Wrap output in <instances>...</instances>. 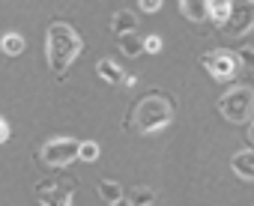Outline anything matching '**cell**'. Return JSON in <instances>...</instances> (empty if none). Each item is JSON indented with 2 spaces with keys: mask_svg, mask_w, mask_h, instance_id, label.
<instances>
[{
  "mask_svg": "<svg viewBox=\"0 0 254 206\" xmlns=\"http://www.w3.org/2000/svg\"><path fill=\"white\" fill-rule=\"evenodd\" d=\"M45 39H48V42H45V48H48V66H51V72H54L57 78H63V75L69 72V66L75 63V57L81 54L84 42H81V36L75 33V27L66 24V21H54V24L48 27V36H45Z\"/></svg>",
  "mask_w": 254,
  "mask_h": 206,
  "instance_id": "6da1fadb",
  "label": "cell"
},
{
  "mask_svg": "<svg viewBox=\"0 0 254 206\" xmlns=\"http://www.w3.org/2000/svg\"><path fill=\"white\" fill-rule=\"evenodd\" d=\"M171 120H174V102L165 93L144 96L138 105H135V111H132V126L141 135H156L165 126H171Z\"/></svg>",
  "mask_w": 254,
  "mask_h": 206,
  "instance_id": "7a4b0ae2",
  "label": "cell"
},
{
  "mask_svg": "<svg viewBox=\"0 0 254 206\" xmlns=\"http://www.w3.org/2000/svg\"><path fill=\"white\" fill-rule=\"evenodd\" d=\"M218 114L227 120V123H248L254 117V87L248 84H236L230 87L221 99H218Z\"/></svg>",
  "mask_w": 254,
  "mask_h": 206,
  "instance_id": "3957f363",
  "label": "cell"
},
{
  "mask_svg": "<svg viewBox=\"0 0 254 206\" xmlns=\"http://www.w3.org/2000/svg\"><path fill=\"white\" fill-rule=\"evenodd\" d=\"M78 150H81V141L75 138H51L39 147V161L51 167H66L69 161L78 158Z\"/></svg>",
  "mask_w": 254,
  "mask_h": 206,
  "instance_id": "277c9868",
  "label": "cell"
},
{
  "mask_svg": "<svg viewBox=\"0 0 254 206\" xmlns=\"http://www.w3.org/2000/svg\"><path fill=\"white\" fill-rule=\"evenodd\" d=\"M36 197L42 206H72L75 200V182H63V179H39L36 185Z\"/></svg>",
  "mask_w": 254,
  "mask_h": 206,
  "instance_id": "5b68a950",
  "label": "cell"
},
{
  "mask_svg": "<svg viewBox=\"0 0 254 206\" xmlns=\"http://www.w3.org/2000/svg\"><path fill=\"white\" fill-rule=\"evenodd\" d=\"M251 27H254V0H230V12H227V21L221 30L239 39Z\"/></svg>",
  "mask_w": 254,
  "mask_h": 206,
  "instance_id": "8992f818",
  "label": "cell"
},
{
  "mask_svg": "<svg viewBox=\"0 0 254 206\" xmlns=\"http://www.w3.org/2000/svg\"><path fill=\"white\" fill-rule=\"evenodd\" d=\"M200 66L215 81H230L236 75V69H239V60L230 51H206V54H200Z\"/></svg>",
  "mask_w": 254,
  "mask_h": 206,
  "instance_id": "52a82bcc",
  "label": "cell"
},
{
  "mask_svg": "<svg viewBox=\"0 0 254 206\" xmlns=\"http://www.w3.org/2000/svg\"><path fill=\"white\" fill-rule=\"evenodd\" d=\"M230 170L242 179V182H254V150H239L230 158Z\"/></svg>",
  "mask_w": 254,
  "mask_h": 206,
  "instance_id": "ba28073f",
  "label": "cell"
},
{
  "mask_svg": "<svg viewBox=\"0 0 254 206\" xmlns=\"http://www.w3.org/2000/svg\"><path fill=\"white\" fill-rule=\"evenodd\" d=\"M180 9L189 21H206L209 9H212V0H180Z\"/></svg>",
  "mask_w": 254,
  "mask_h": 206,
  "instance_id": "9c48e42d",
  "label": "cell"
},
{
  "mask_svg": "<svg viewBox=\"0 0 254 206\" xmlns=\"http://www.w3.org/2000/svg\"><path fill=\"white\" fill-rule=\"evenodd\" d=\"M111 30H114V36L135 33V30H138V18H135V12H129V9H120V12L111 18Z\"/></svg>",
  "mask_w": 254,
  "mask_h": 206,
  "instance_id": "30bf717a",
  "label": "cell"
},
{
  "mask_svg": "<svg viewBox=\"0 0 254 206\" xmlns=\"http://www.w3.org/2000/svg\"><path fill=\"white\" fill-rule=\"evenodd\" d=\"M117 45H120V51H123L126 57H138V54L144 51V39L138 36V30H135V33H123V36H117Z\"/></svg>",
  "mask_w": 254,
  "mask_h": 206,
  "instance_id": "8fae6325",
  "label": "cell"
},
{
  "mask_svg": "<svg viewBox=\"0 0 254 206\" xmlns=\"http://www.w3.org/2000/svg\"><path fill=\"white\" fill-rule=\"evenodd\" d=\"M96 72H99V78H102V81H108V84H123V78H126V75H123V69H120L114 60H108V57L96 63Z\"/></svg>",
  "mask_w": 254,
  "mask_h": 206,
  "instance_id": "7c38bea8",
  "label": "cell"
},
{
  "mask_svg": "<svg viewBox=\"0 0 254 206\" xmlns=\"http://www.w3.org/2000/svg\"><path fill=\"white\" fill-rule=\"evenodd\" d=\"M99 194H102L105 203H117V200H123V185L114 182V179H108V176H102L99 179Z\"/></svg>",
  "mask_w": 254,
  "mask_h": 206,
  "instance_id": "4fadbf2b",
  "label": "cell"
},
{
  "mask_svg": "<svg viewBox=\"0 0 254 206\" xmlns=\"http://www.w3.org/2000/svg\"><path fill=\"white\" fill-rule=\"evenodd\" d=\"M159 197H156V191L153 188H147V185H138L132 194H129V203L132 206H153Z\"/></svg>",
  "mask_w": 254,
  "mask_h": 206,
  "instance_id": "5bb4252c",
  "label": "cell"
},
{
  "mask_svg": "<svg viewBox=\"0 0 254 206\" xmlns=\"http://www.w3.org/2000/svg\"><path fill=\"white\" fill-rule=\"evenodd\" d=\"M0 48H3V54L15 57V54L24 51V36H21V33H6L3 39H0Z\"/></svg>",
  "mask_w": 254,
  "mask_h": 206,
  "instance_id": "9a60e30c",
  "label": "cell"
},
{
  "mask_svg": "<svg viewBox=\"0 0 254 206\" xmlns=\"http://www.w3.org/2000/svg\"><path fill=\"white\" fill-rule=\"evenodd\" d=\"M227 12H230V0H212L209 21H215L218 27H224V21H227Z\"/></svg>",
  "mask_w": 254,
  "mask_h": 206,
  "instance_id": "2e32d148",
  "label": "cell"
},
{
  "mask_svg": "<svg viewBox=\"0 0 254 206\" xmlns=\"http://www.w3.org/2000/svg\"><path fill=\"white\" fill-rule=\"evenodd\" d=\"M99 153H102V150H99V144H96V141H81V150H78V158L90 164V161H96V158H99Z\"/></svg>",
  "mask_w": 254,
  "mask_h": 206,
  "instance_id": "e0dca14e",
  "label": "cell"
},
{
  "mask_svg": "<svg viewBox=\"0 0 254 206\" xmlns=\"http://www.w3.org/2000/svg\"><path fill=\"white\" fill-rule=\"evenodd\" d=\"M144 51H147V54H159V51H162V36H156V33L147 36V39H144Z\"/></svg>",
  "mask_w": 254,
  "mask_h": 206,
  "instance_id": "ac0fdd59",
  "label": "cell"
},
{
  "mask_svg": "<svg viewBox=\"0 0 254 206\" xmlns=\"http://www.w3.org/2000/svg\"><path fill=\"white\" fill-rule=\"evenodd\" d=\"M236 60H239V63H242L245 69H254V48H239Z\"/></svg>",
  "mask_w": 254,
  "mask_h": 206,
  "instance_id": "d6986e66",
  "label": "cell"
},
{
  "mask_svg": "<svg viewBox=\"0 0 254 206\" xmlns=\"http://www.w3.org/2000/svg\"><path fill=\"white\" fill-rule=\"evenodd\" d=\"M138 6H141V12L153 15V12H159V9H162V0H138Z\"/></svg>",
  "mask_w": 254,
  "mask_h": 206,
  "instance_id": "ffe728a7",
  "label": "cell"
},
{
  "mask_svg": "<svg viewBox=\"0 0 254 206\" xmlns=\"http://www.w3.org/2000/svg\"><path fill=\"white\" fill-rule=\"evenodd\" d=\"M6 138H9V123L0 117V144H6Z\"/></svg>",
  "mask_w": 254,
  "mask_h": 206,
  "instance_id": "44dd1931",
  "label": "cell"
},
{
  "mask_svg": "<svg viewBox=\"0 0 254 206\" xmlns=\"http://www.w3.org/2000/svg\"><path fill=\"white\" fill-rule=\"evenodd\" d=\"M248 144H251V150H254V120H251V126H248Z\"/></svg>",
  "mask_w": 254,
  "mask_h": 206,
  "instance_id": "7402d4cb",
  "label": "cell"
},
{
  "mask_svg": "<svg viewBox=\"0 0 254 206\" xmlns=\"http://www.w3.org/2000/svg\"><path fill=\"white\" fill-rule=\"evenodd\" d=\"M135 81H138L135 75H126V78H123V84H126V87H135Z\"/></svg>",
  "mask_w": 254,
  "mask_h": 206,
  "instance_id": "603a6c76",
  "label": "cell"
},
{
  "mask_svg": "<svg viewBox=\"0 0 254 206\" xmlns=\"http://www.w3.org/2000/svg\"><path fill=\"white\" fill-rule=\"evenodd\" d=\"M108 206H132V203L126 200V197H123V200H117V203H108Z\"/></svg>",
  "mask_w": 254,
  "mask_h": 206,
  "instance_id": "cb8c5ba5",
  "label": "cell"
}]
</instances>
